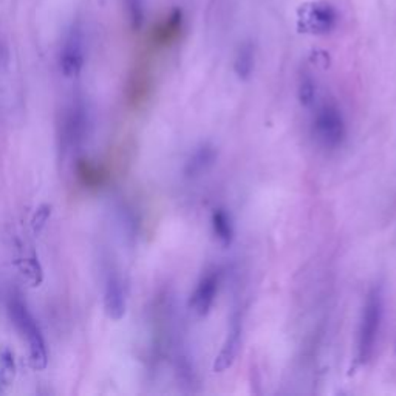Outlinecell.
I'll list each match as a JSON object with an SVG mask.
<instances>
[{"label":"cell","mask_w":396,"mask_h":396,"mask_svg":"<svg viewBox=\"0 0 396 396\" xmlns=\"http://www.w3.org/2000/svg\"><path fill=\"white\" fill-rule=\"evenodd\" d=\"M8 311L12 324L16 325L17 331L21 333L22 337L28 344L31 366H33L34 370H45L48 366L47 344L33 313L28 310L27 304L17 296L10 298Z\"/></svg>","instance_id":"cell-1"},{"label":"cell","mask_w":396,"mask_h":396,"mask_svg":"<svg viewBox=\"0 0 396 396\" xmlns=\"http://www.w3.org/2000/svg\"><path fill=\"white\" fill-rule=\"evenodd\" d=\"M382 313H384V302H382L381 290L373 288L367 294L366 304H364L359 333H357L356 362L359 366L367 364L375 355L382 322Z\"/></svg>","instance_id":"cell-2"},{"label":"cell","mask_w":396,"mask_h":396,"mask_svg":"<svg viewBox=\"0 0 396 396\" xmlns=\"http://www.w3.org/2000/svg\"><path fill=\"white\" fill-rule=\"evenodd\" d=\"M339 21L335 5L324 0L306 2L298 10V30L300 33L324 36L336 28Z\"/></svg>","instance_id":"cell-3"},{"label":"cell","mask_w":396,"mask_h":396,"mask_svg":"<svg viewBox=\"0 0 396 396\" xmlns=\"http://www.w3.org/2000/svg\"><path fill=\"white\" fill-rule=\"evenodd\" d=\"M314 135L325 147L336 149L341 146L345 138V123L336 105L325 104L320 107L314 119Z\"/></svg>","instance_id":"cell-4"},{"label":"cell","mask_w":396,"mask_h":396,"mask_svg":"<svg viewBox=\"0 0 396 396\" xmlns=\"http://www.w3.org/2000/svg\"><path fill=\"white\" fill-rule=\"evenodd\" d=\"M127 310L125 288L121 275L115 268L109 267L104 278V311L112 320H121Z\"/></svg>","instance_id":"cell-5"},{"label":"cell","mask_w":396,"mask_h":396,"mask_svg":"<svg viewBox=\"0 0 396 396\" xmlns=\"http://www.w3.org/2000/svg\"><path fill=\"white\" fill-rule=\"evenodd\" d=\"M85 47L79 30H72L61 52V70L67 78H76L84 67Z\"/></svg>","instance_id":"cell-6"},{"label":"cell","mask_w":396,"mask_h":396,"mask_svg":"<svg viewBox=\"0 0 396 396\" xmlns=\"http://www.w3.org/2000/svg\"><path fill=\"white\" fill-rule=\"evenodd\" d=\"M242 342V320L238 317V314H234V317L231 320L228 335L223 342V347L220 350V353L216 357L213 362V372L223 373L225 370H228L232 364H234L236 357L240 350Z\"/></svg>","instance_id":"cell-7"},{"label":"cell","mask_w":396,"mask_h":396,"mask_svg":"<svg viewBox=\"0 0 396 396\" xmlns=\"http://www.w3.org/2000/svg\"><path fill=\"white\" fill-rule=\"evenodd\" d=\"M218 291V278L217 274L209 273L198 282V285L191 298V306L198 316H206L216 300Z\"/></svg>","instance_id":"cell-8"},{"label":"cell","mask_w":396,"mask_h":396,"mask_svg":"<svg viewBox=\"0 0 396 396\" xmlns=\"http://www.w3.org/2000/svg\"><path fill=\"white\" fill-rule=\"evenodd\" d=\"M216 156H217L216 149L209 146V144H205V146L197 149L196 154H194L189 161H187L186 174L189 175V177H197V175L203 174L206 169L216 161Z\"/></svg>","instance_id":"cell-9"},{"label":"cell","mask_w":396,"mask_h":396,"mask_svg":"<svg viewBox=\"0 0 396 396\" xmlns=\"http://www.w3.org/2000/svg\"><path fill=\"white\" fill-rule=\"evenodd\" d=\"M256 64V56H254V47L251 43H243L238 48L234 61V70L237 76L240 79H248L253 74Z\"/></svg>","instance_id":"cell-10"},{"label":"cell","mask_w":396,"mask_h":396,"mask_svg":"<svg viewBox=\"0 0 396 396\" xmlns=\"http://www.w3.org/2000/svg\"><path fill=\"white\" fill-rule=\"evenodd\" d=\"M212 228L213 232L220 242H222L225 247L229 244L232 240V225L231 220L223 209H216V212L212 213Z\"/></svg>","instance_id":"cell-11"},{"label":"cell","mask_w":396,"mask_h":396,"mask_svg":"<svg viewBox=\"0 0 396 396\" xmlns=\"http://www.w3.org/2000/svg\"><path fill=\"white\" fill-rule=\"evenodd\" d=\"M16 267L19 268L25 278L33 286H39L43 280V271L39 260L36 257H28V259H21L16 262Z\"/></svg>","instance_id":"cell-12"},{"label":"cell","mask_w":396,"mask_h":396,"mask_svg":"<svg viewBox=\"0 0 396 396\" xmlns=\"http://www.w3.org/2000/svg\"><path fill=\"white\" fill-rule=\"evenodd\" d=\"M181 22H183V16H181V11L175 10L171 16H169L167 21L163 25V28L160 31V41L167 42L172 41L175 36L178 34V31L181 30Z\"/></svg>","instance_id":"cell-13"},{"label":"cell","mask_w":396,"mask_h":396,"mask_svg":"<svg viewBox=\"0 0 396 396\" xmlns=\"http://www.w3.org/2000/svg\"><path fill=\"white\" fill-rule=\"evenodd\" d=\"M316 98V84L308 73H304L299 81V99L302 105H311Z\"/></svg>","instance_id":"cell-14"},{"label":"cell","mask_w":396,"mask_h":396,"mask_svg":"<svg viewBox=\"0 0 396 396\" xmlns=\"http://www.w3.org/2000/svg\"><path fill=\"white\" fill-rule=\"evenodd\" d=\"M129 11L130 19L135 28H140L144 22V6L143 0H129Z\"/></svg>","instance_id":"cell-15"},{"label":"cell","mask_w":396,"mask_h":396,"mask_svg":"<svg viewBox=\"0 0 396 396\" xmlns=\"http://www.w3.org/2000/svg\"><path fill=\"white\" fill-rule=\"evenodd\" d=\"M79 174H81V177L84 178L85 183H89V185H93L95 181L99 180V171L95 166L89 165V163H83V165H81Z\"/></svg>","instance_id":"cell-16"},{"label":"cell","mask_w":396,"mask_h":396,"mask_svg":"<svg viewBox=\"0 0 396 396\" xmlns=\"http://www.w3.org/2000/svg\"><path fill=\"white\" fill-rule=\"evenodd\" d=\"M50 213H52V207L47 206V205L41 206L39 209H37V212L34 213V217H33V228H34V231H41L42 229V226L47 223Z\"/></svg>","instance_id":"cell-17"}]
</instances>
